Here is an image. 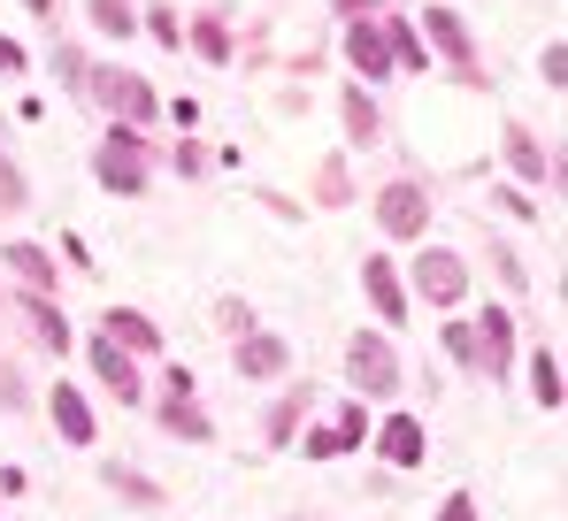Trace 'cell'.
Instances as JSON below:
<instances>
[{"label": "cell", "mask_w": 568, "mask_h": 521, "mask_svg": "<svg viewBox=\"0 0 568 521\" xmlns=\"http://www.w3.org/2000/svg\"><path fill=\"white\" fill-rule=\"evenodd\" d=\"M85 100H93L108 123H123V131H146V123L162 115V92L146 85L139 70H123V62H100V70H85Z\"/></svg>", "instance_id": "1"}, {"label": "cell", "mask_w": 568, "mask_h": 521, "mask_svg": "<svg viewBox=\"0 0 568 521\" xmlns=\"http://www.w3.org/2000/svg\"><path fill=\"white\" fill-rule=\"evenodd\" d=\"M93 184L115 192V200H139V192L154 184V146H146V131L108 123V139L93 146Z\"/></svg>", "instance_id": "2"}, {"label": "cell", "mask_w": 568, "mask_h": 521, "mask_svg": "<svg viewBox=\"0 0 568 521\" xmlns=\"http://www.w3.org/2000/svg\"><path fill=\"white\" fill-rule=\"evenodd\" d=\"M346 384H354V399H399V353H392V338L354 330L346 338Z\"/></svg>", "instance_id": "3"}, {"label": "cell", "mask_w": 568, "mask_h": 521, "mask_svg": "<svg viewBox=\"0 0 568 521\" xmlns=\"http://www.w3.org/2000/svg\"><path fill=\"white\" fill-rule=\"evenodd\" d=\"M423 31H430L423 47H430V54H446L462 85H469V92H491V78H484V62H476V31L462 23V16H454V8H446V0H438V8H423Z\"/></svg>", "instance_id": "4"}, {"label": "cell", "mask_w": 568, "mask_h": 521, "mask_svg": "<svg viewBox=\"0 0 568 521\" xmlns=\"http://www.w3.org/2000/svg\"><path fill=\"white\" fill-rule=\"evenodd\" d=\"M469 368H484L491 384L515 368V315H507V307H476V323H469Z\"/></svg>", "instance_id": "5"}, {"label": "cell", "mask_w": 568, "mask_h": 521, "mask_svg": "<svg viewBox=\"0 0 568 521\" xmlns=\"http://www.w3.org/2000/svg\"><path fill=\"white\" fill-rule=\"evenodd\" d=\"M377 231L384 238H423V231H430V192H423L415 176H392L377 192Z\"/></svg>", "instance_id": "6"}, {"label": "cell", "mask_w": 568, "mask_h": 521, "mask_svg": "<svg viewBox=\"0 0 568 521\" xmlns=\"http://www.w3.org/2000/svg\"><path fill=\"white\" fill-rule=\"evenodd\" d=\"M415 292H423L430 307H462V299H469V260L446 254V246H423V254H415Z\"/></svg>", "instance_id": "7"}, {"label": "cell", "mask_w": 568, "mask_h": 521, "mask_svg": "<svg viewBox=\"0 0 568 521\" xmlns=\"http://www.w3.org/2000/svg\"><path fill=\"white\" fill-rule=\"evenodd\" d=\"M354 445H369V407H362V399H338V422H331V430L300 437L307 460H338V452H354Z\"/></svg>", "instance_id": "8"}, {"label": "cell", "mask_w": 568, "mask_h": 521, "mask_svg": "<svg viewBox=\"0 0 568 521\" xmlns=\"http://www.w3.org/2000/svg\"><path fill=\"white\" fill-rule=\"evenodd\" d=\"M231 368H239L246 384H270V376L292 368V338H277V330H246V338L231 346Z\"/></svg>", "instance_id": "9"}, {"label": "cell", "mask_w": 568, "mask_h": 521, "mask_svg": "<svg viewBox=\"0 0 568 521\" xmlns=\"http://www.w3.org/2000/svg\"><path fill=\"white\" fill-rule=\"evenodd\" d=\"M346 62H354L362 85H384V78H392V47H384L377 16H354V23H346Z\"/></svg>", "instance_id": "10"}, {"label": "cell", "mask_w": 568, "mask_h": 521, "mask_svg": "<svg viewBox=\"0 0 568 521\" xmlns=\"http://www.w3.org/2000/svg\"><path fill=\"white\" fill-rule=\"evenodd\" d=\"M499 154H507V170L523 176V184H554V154H546V146H538V131H530V123H507V131H499Z\"/></svg>", "instance_id": "11"}, {"label": "cell", "mask_w": 568, "mask_h": 521, "mask_svg": "<svg viewBox=\"0 0 568 521\" xmlns=\"http://www.w3.org/2000/svg\"><path fill=\"white\" fill-rule=\"evenodd\" d=\"M0 268H8L23 292H39V299H54V284H62V276H54V254H47L39 238H16V246H0Z\"/></svg>", "instance_id": "12"}, {"label": "cell", "mask_w": 568, "mask_h": 521, "mask_svg": "<svg viewBox=\"0 0 568 521\" xmlns=\"http://www.w3.org/2000/svg\"><path fill=\"white\" fill-rule=\"evenodd\" d=\"M185 47L200 54V62H215V70H223V62L239 54V31H231V8H200V16L185 23Z\"/></svg>", "instance_id": "13"}, {"label": "cell", "mask_w": 568, "mask_h": 521, "mask_svg": "<svg viewBox=\"0 0 568 521\" xmlns=\"http://www.w3.org/2000/svg\"><path fill=\"white\" fill-rule=\"evenodd\" d=\"M100 338H108L115 353H131V360H139V353H162L154 315H139V307H108V315H100Z\"/></svg>", "instance_id": "14"}, {"label": "cell", "mask_w": 568, "mask_h": 521, "mask_svg": "<svg viewBox=\"0 0 568 521\" xmlns=\"http://www.w3.org/2000/svg\"><path fill=\"white\" fill-rule=\"evenodd\" d=\"M93 376H100V391H108L115 407L146 399V391H139V360H131V353H115L108 338H100V330H93Z\"/></svg>", "instance_id": "15"}, {"label": "cell", "mask_w": 568, "mask_h": 521, "mask_svg": "<svg viewBox=\"0 0 568 521\" xmlns=\"http://www.w3.org/2000/svg\"><path fill=\"white\" fill-rule=\"evenodd\" d=\"M47 415H54V430H62V445H93V399L78 391V384H54L47 391Z\"/></svg>", "instance_id": "16"}, {"label": "cell", "mask_w": 568, "mask_h": 521, "mask_svg": "<svg viewBox=\"0 0 568 521\" xmlns=\"http://www.w3.org/2000/svg\"><path fill=\"white\" fill-rule=\"evenodd\" d=\"M362 292H369V307H377L384 323H407V284H399V268L384 254L362 260Z\"/></svg>", "instance_id": "17"}, {"label": "cell", "mask_w": 568, "mask_h": 521, "mask_svg": "<svg viewBox=\"0 0 568 521\" xmlns=\"http://www.w3.org/2000/svg\"><path fill=\"white\" fill-rule=\"evenodd\" d=\"M377 452H384V468H423L430 437H423V422H415V415H392V422L377 430Z\"/></svg>", "instance_id": "18"}, {"label": "cell", "mask_w": 568, "mask_h": 521, "mask_svg": "<svg viewBox=\"0 0 568 521\" xmlns=\"http://www.w3.org/2000/svg\"><path fill=\"white\" fill-rule=\"evenodd\" d=\"M377 31H384V47H392V70H430V47H423V31L407 23V16H377Z\"/></svg>", "instance_id": "19"}, {"label": "cell", "mask_w": 568, "mask_h": 521, "mask_svg": "<svg viewBox=\"0 0 568 521\" xmlns=\"http://www.w3.org/2000/svg\"><path fill=\"white\" fill-rule=\"evenodd\" d=\"M23 323H31V338H39L47 353H70V323H62V307H54V299H39V292H31V299H23Z\"/></svg>", "instance_id": "20"}, {"label": "cell", "mask_w": 568, "mask_h": 521, "mask_svg": "<svg viewBox=\"0 0 568 521\" xmlns=\"http://www.w3.org/2000/svg\"><path fill=\"white\" fill-rule=\"evenodd\" d=\"M307 399H315V391H307V384H292V391L277 399V407H270L262 437H270V445H292V437H300V422H307Z\"/></svg>", "instance_id": "21"}, {"label": "cell", "mask_w": 568, "mask_h": 521, "mask_svg": "<svg viewBox=\"0 0 568 521\" xmlns=\"http://www.w3.org/2000/svg\"><path fill=\"white\" fill-rule=\"evenodd\" d=\"M154 415H162V430H170V437H185V445H207V437H215L207 407H192V399H162Z\"/></svg>", "instance_id": "22"}, {"label": "cell", "mask_w": 568, "mask_h": 521, "mask_svg": "<svg viewBox=\"0 0 568 521\" xmlns=\"http://www.w3.org/2000/svg\"><path fill=\"white\" fill-rule=\"evenodd\" d=\"M100 476H108V491H115V499H131V507H162V483H146L139 468H123V460H100Z\"/></svg>", "instance_id": "23"}, {"label": "cell", "mask_w": 568, "mask_h": 521, "mask_svg": "<svg viewBox=\"0 0 568 521\" xmlns=\"http://www.w3.org/2000/svg\"><path fill=\"white\" fill-rule=\"evenodd\" d=\"M338 123H346V139H354V146H369V139L384 131V115H377V100H369V92H346V100H338Z\"/></svg>", "instance_id": "24"}, {"label": "cell", "mask_w": 568, "mask_h": 521, "mask_svg": "<svg viewBox=\"0 0 568 521\" xmlns=\"http://www.w3.org/2000/svg\"><path fill=\"white\" fill-rule=\"evenodd\" d=\"M85 16H93L100 39H139V8L131 0H85Z\"/></svg>", "instance_id": "25"}, {"label": "cell", "mask_w": 568, "mask_h": 521, "mask_svg": "<svg viewBox=\"0 0 568 521\" xmlns=\"http://www.w3.org/2000/svg\"><path fill=\"white\" fill-rule=\"evenodd\" d=\"M530 399L554 415L561 407V360H554V346H538V360H530Z\"/></svg>", "instance_id": "26"}, {"label": "cell", "mask_w": 568, "mask_h": 521, "mask_svg": "<svg viewBox=\"0 0 568 521\" xmlns=\"http://www.w3.org/2000/svg\"><path fill=\"white\" fill-rule=\"evenodd\" d=\"M23 200H31V184L16 170V154H8V123H0V215H23Z\"/></svg>", "instance_id": "27"}, {"label": "cell", "mask_w": 568, "mask_h": 521, "mask_svg": "<svg viewBox=\"0 0 568 521\" xmlns=\"http://www.w3.org/2000/svg\"><path fill=\"white\" fill-rule=\"evenodd\" d=\"M139 23H146V39H154V47H170V54H178V47H185V16H178V8H170V0H162V8H146V16H139Z\"/></svg>", "instance_id": "28"}, {"label": "cell", "mask_w": 568, "mask_h": 521, "mask_svg": "<svg viewBox=\"0 0 568 521\" xmlns=\"http://www.w3.org/2000/svg\"><path fill=\"white\" fill-rule=\"evenodd\" d=\"M346 192H354V176H346V162H338V154H331V162L315 170V200H323V207H346Z\"/></svg>", "instance_id": "29"}, {"label": "cell", "mask_w": 568, "mask_h": 521, "mask_svg": "<svg viewBox=\"0 0 568 521\" xmlns=\"http://www.w3.org/2000/svg\"><path fill=\"white\" fill-rule=\"evenodd\" d=\"M170 170H178V176H207V170H215V154H207L200 139H178V146H170Z\"/></svg>", "instance_id": "30"}, {"label": "cell", "mask_w": 568, "mask_h": 521, "mask_svg": "<svg viewBox=\"0 0 568 521\" xmlns=\"http://www.w3.org/2000/svg\"><path fill=\"white\" fill-rule=\"evenodd\" d=\"M491 207H499V215H515V223H538V200H530V192H515V184H499V192H491Z\"/></svg>", "instance_id": "31"}, {"label": "cell", "mask_w": 568, "mask_h": 521, "mask_svg": "<svg viewBox=\"0 0 568 521\" xmlns=\"http://www.w3.org/2000/svg\"><path fill=\"white\" fill-rule=\"evenodd\" d=\"M215 330H223V338H246V330H254V307H246V299H223V307H215Z\"/></svg>", "instance_id": "32"}, {"label": "cell", "mask_w": 568, "mask_h": 521, "mask_svg": "<svg viewBox=\"0 0 568 521\" xmlns=\"http://www.w3.org/2000/svg\"><path fill=\"white\" fill-rule=\"evenodd\" d=\"M85 70H93L85 47H54V78H62V85H85Z\"/></svg>", "instance_id": "33"}, {"label": "cell", "mask_w": 568, "mask_h": 521, "mask_svg": "<svg viewBox=\"0 0 568 521\" xmlns=\"http://www.w3.org/2000/svg\"><path fill=\"white\" fill-rule=\"evenodd\" d=\"M23 407H31V391H23V376L0 360V415H23Z\"/></svg>", "instance_id": "34"}, {"label": "cell", "mask_w": 568, "mask_h": 521, "mask_svg": "<svg viewBox=\"0 0 568 521\" xmlns=\"http://www.w3.org/2000/svg\"><path fill=\"white\" fill-rule=\"evenodd\" d=\"M491 268H499V284H507V292H530V268L507 254V246H491Z\"/></svg>", "instance_id": "35"}, {"label": "cell", "mask_w": 568, "mask_h": 521, "mask_svg": "<svg viewBox=\"0 0 568 521\" xmlns=\"http://www.w3.org/2000/svg\"><path fill=\"white\" fill-rule=\"evenodd\" d=\"M538 78H546V85H554V92L568 85V47H561V39H554V47L538 54Z\"/></svg>", "instance_id": "36"}, {"label": "cell", "mask_w": 568, "mask_h": 521, "mask_svg": "<svg viewBox=\"0 0 568 521\" xmlns=\"http://www.w3.org/2000/svg\"><path fill=\"white\" fill-rule=\"evenodd\" d=\"M438 521H476V491H446V507H438Z\"/></svg>", "instance_id": "37"}, {"label": "cell", "mask_w": 568, "mask_h": 521, "mask_svg": "<svg viewBox=\"0 0 568 521\" xmlns=\"http://www.w3.org/2000/svg\"><path fill=\"white\" fill-rule=\"evenodd\" d=\"M438 338H446V360H462V368H469V323H446Z\"/></svg>", "instance_id": "38"}, {"label": "cell", "mask_w": 568, "mask_h": 521, "mask_svg": "<svg viewBox=\"0 0 568 521\" xmlns=\"http://www.w3.org/2000/svg\"><path fill=\"white\" fill-rule=\"evenodd\" d=\"M0 78H23V47H16L8 31H0Z\"/></svg>", "instance_id": "39"}, {"label": "cell", "mask_w": 568, "mask_h": 521, "mask_svg": "<svg viewBox=\"0 0 568 521\" xmlns=\"http://www.w3.org/2000/svg\"><path fill=\"white\" fill-rule=\"evenodd\" d=\"M331 8H338V16H346V23H354V16H369V8H377V0H331Z\"/></svg>", "instance_id": "40"}, {"label": "cell", "mask_w": 568, "mask_h": 521, "mask_svg": "<svg viewBox=\"0 0 568 521\" xmlns=\"http://www.w3.org/2000/svg\"><path fill=\"white\" fill-rule=\"evenodd\" d=\"M23 8H31V16H54V0H23Z\"/></svg>", "instance_id": "41"}]
</instances>
